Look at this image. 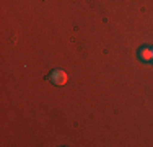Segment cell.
Returning <instances> with one entry per match:
<instances>
[{
	"instance_id": "6da1fadb",
	"label": "cell",
	"mask_w": 153,
	"mask_h": 147,
	"mask_svg": "<svg viewBox=\"0 0 153 147\" xmlns=\"http://www.w3.org/2000/svg\"><path fill=\"white\" fill-rule=\"evenodd\" d=\"M67 72L65 70H62V69H56V70H52L47 75V80H51V82L54 83V85H57V87H62V85H65L67 83Z\"/></svg>"
},
{
	"instance_id": "7a4b0ae2",
	"label": "cell",
	"mask_w": 153,
	"mask_h": 147,
	"mask_svg": "<svg viewBox=\"0 0 153 147\" xmlns=\"http://www.w3.org/2000/svg\"><path fill=\"white\" fill-rule=\"evenodd\" d=\"M137 57L140 59L142 62H150L152 61V57H153V52H152V47L150 46H142L140 49H138V52H137Z\"/></svg>"
},
{
	"instance_id": "3957f363",
	"label": "cell",
	"mask_w": 153,
	"mask_h": 147,
	"mask_svg": "<svg viewBox=\"0 0 153 147\" xmlns=\"http://www.w3.org/2000/svg\"><path fill=\"white\" fill-rule=\"evenodd\" d=\"M150 62H152V64H153V57H152V61H150Z\"/></svg>"
},
{
	"instance_id": "277c9868",
	"label": "cell",
	"mask_w": 153,
	"mask_h": 147,
	"mask_svg": "<svg viewBox=\"0 0 153 147\" xmlns=\"http://www.w3.org/2000/svg\"><path fill=\"white\" fill-rule=\"evenodd\" d=\"M152 52H153V47H152Z\"/></svg>"
}]
</instances>
